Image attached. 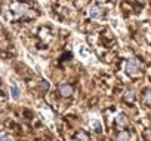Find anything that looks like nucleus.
Instances as JSON below:
<instances>
[{
    "label": "nucleus",
    "mask_w": 151,
    "mask_h": 141,
    "mask_svg": "<svg viewBox=\"0 0 151 141\" xmlns=\"http://www.w3.org/2000/svg\"><path fill=\"white\" fill-rule=\"evenodd\" d=\"M139 70H141V65H139V62L136 59H129L126 62V72H127V74L135 76V74L139 73Z\"/></svg>",
    "instance_id": "nucleus-1"
},
{
    "label": "nucleus",
    "mask_w": 151,
    "mask_h": 141,
    "mask_svg": "<svg viewBox=\"0 0 151 141\" xmlns=\"http://www.w3.org/2000/svg\"><path fill=\"white\" fill-rule=\"evenodd\" d=\"M59 94H61V97H64V98L71 97V95H73V86H71V85H67V83L61 85V86H59Z\"/></svg>",
    "instance_id": "nucleus-2"
},
{
    "label": "nucleus",
    "mask_w": 151,
    "mask_h": 141,
    "mask_svg": "<svg viewBox=\"0 0 151 141\" xmlns=\"http://www.w3.org/2000/svg\"><path fill=\"white\" fill-rule=\"evenodd\" d=\"M102 14H104V12H102V9H101L99 6H96V5H95V6H92V8L89 9V17H91V18H93V20H99V18L102 17Z\"/></svg>",
    "instance_id": "nucleus-3"
},
{
    "label": "nucleus",
    "mask_w": 151,
    "mask_h": 141,
    "mask_svg": "<svg viewBox=\"0 0 151 141\" xmlns=\"http://www.w3.org/2000/svg\"><path fill=\"white\" fill-rule=\"evenodd\" d=\"M129 132L126 131H120L117 135H116V141H129Z\"/></svg>",
    "instance_id": "nucleus-4"
},
{
    "label": "nucleus",
    "mask_w": 151,
    "mask_h": 141,
    "mask_svg": "<svg viewBox=\"0 0 151 141\" xmlns=\"http://www.w3.org/2000/svg\"><path fill=\"white\" fill-rule=\"evenodd\" d=\"M116 123H117L119 126H124V125H127V117L122 113V114H119V116L116 117Z\"/></svg>",
    "instance_id": "nucleus-5"
},
{
    "label": "nucleus",
    "mask_w": 151,
    "mask_h": 141,
    "mask_svg": "<svg viewBox=\"0 0 151 141\" xmlns=\"http://www.w3.org/2000/svg\"><path fill=\"white\" fill-rule=\"evenodd\" d=\"M19 88L17 86V85H12L11 86V95H12V98L14 100H19Z\"/></svg>",
    "instance_id": "nucleus-6"
},
{
    "label": "nucleus",
    "mask_w": 151,
    "mask_h": 141,
    "mask_svg": "<svg viewBox=\"0 0 151 141\" xmlns=\"http://www.w3.org/2000/svg\"><path fill=\"white\" fill-rule=\"evenodd\" d=\"M123 100L130 103V101H133V100H135V94H133L132 91H126V92L123 94Z\"/></svg>",
    "instance_id": "nucleus-7"
},
{
    "label": "nucleus",
    "mask_w": 151,
    "mask_h": 141,
    "mask_svg": "<svg viewBox=\"0 0 151 141\" xmlns=\"http://www.w3.org/2000/svg\"><path fill=\"white\" fill-rule=\"evenodd\" d=\"M89 138H88V135L85 134V132H79L77 135H76V141H88Z\"/></svg>",
    "instance_id": "nucleus-8"
},
{
    "label": "nucleus",
    "mask_w": 151,
    "mask_h": 141,
    "mask_svg": "<svg viewBox=\"0 0 151 141\" xmlns=\"http://www.w3.org/2000/svg\"><path fill=\"white\" fill-rule=\"evenodd\" d=\"M144 100H145V103H147L148 106H151V91H147V92L144 94Z\"/></svg>",
    "instance_id": "nucleus-9"
},
{
    "label": "nucleus",
    "mask_w": 151,
    "mask_h": 141,
    "mask_svg": "<svg viewBox=\"0 0 151 141\" xmlns=\"http://www.w3.org/2000/svg\"><path fill=\"white\" fill-rule=\"evenodd\" d=\"M0 141H12V138H11V135L2 134V138H0Z\"/></svg>",
    "instance_id": "nucleus-10"
},
{
    "label": "nucleus",
    "mask_w": 151,
    "mask_h": 141,
    "mask_svg": "<svg viewBox=\"0 0 151 141\" xmlns=\"http://www.w3.org/2000/svg\"><path fill=\"white\" fill-rule=\"evenodd\" d=\"M49 89V83L46 80H42V91H47Z\"/></svg>",
    "instance_id": "nucleus-11"
}]
</instances>
